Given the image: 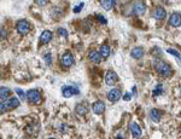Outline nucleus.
Returning <instances> with one entry per match:
<instances>
[{"label": "nucleus", "instance_id": "ddd939ff", "mask_svg": "<svg viewBox=\"0 0 181 139\" xmlns=\"http://www.w3.org/2000/svg\"><path fill=\"white\" fill-rule=\"evenodd\" d=\"M92 109H93L94 114L101 115V114L104 112V110H105V104H104L101 101H98V102H95L94 104L92 105Z\"/></svg>", "mask_w": 181, "mask_h": 139}, {"label": "nucleus", "instance_id": "c756f323", "mask_svg": "<svg viewBox=\"0 0 181 139\" xmlns=\"http://www.w3.org/2000/svg\"><path fill=\"white\" fill-rule=\"evenodd\" d=\"M97 17H98V18H99V20H100V21H103V23H104V24H105V23H106V20H105V18H104V17H103V16H99V15H98V16H97Z\"/></svg>", "mask_w": 181, "mask_h": 139}, {"label": "nucleus", "instance_id": "0eeeda50", "mask_svg": "<svg viewBox=\"0 0 181 139\" xmlns=\"http://www.w3.org/2000/svg\"><path fill=\"white\" fill-rule=\"evenodd\" d=\"M60 63H62V66H63L64 68H70V67L73 66V63H74V57H73V55H71L70 52L64 53V55L62 56Z\"/></svg>", "mask_w": 181, "mask_h": 139}, {"label": "nucleus", "instance_id": "9d476101", "mask_svg": "<svg viewBox=\"0 0 181 139\" xmlns=\"http://www.w3.org/2000/svg\"><path fill=\"white\" fill-rule=\"evenodd\" d=\"M120 98H121V92L119 88H112V90H110V92L108 93V99H109L111 103H116Z\"/></svg>", "mask_w": 181, "mask_h": 139}, {"label": "nucleus", "instance_id": "a211bd4d", "mask_svg": "<svg viewBox=\"0 0 181 139\" xmlns=\"http://www.w3.org/2000/svg\"><path fill=\"white\" fill-rule=\"evenodd\" d=\"M150 119L153 122H159V120H161V112L157 109H152L150 111Z\"/></svg>", "mask_w": 181, "mask_h": 139}, {"label": "nucleus", "instance_id": "f03ea898", "mask_svg": "<svg viewBox=\"0 0 181 139\" xmlns=\"http://www.w3.org/2000/svg\"><path fill=\"white\" fill-rule=\"evenodd\" d=\"M20 104H21V103H20V99L16 98V97H12V98L7 99L6 102H1V105H0V108H1V112H4V110L15 109V108L20 106Z\"/></svg>", "mask_w": 181, "mask_h": 139}, {"label": "nucleus", "instance_id": "dca6fc26", "mask_svg": "<svg viewBox=\"0 0 181 139\" xmlns=\"http://www.w3.org/2000/svg\"><path fill=\"white\" fill-rule=\"evenodd\" d=\"M51 39H52V33H51L50 30H45V32H42V34L40 35V41H41L42 44L50 42Z\"/></svg>", "mask_w": 181, "mask_h": 139}, {"label": "nucleus", "instance_id": "bb28decb", "mask_svg": "<svg viewBox=\"0 0 181 139\" xmlns=\"http://www.w3.org/2000/svg\"><path fill=\"white\" fill-rule=\"evenodd\" d=\"M16 92L18 93V96H20V97H21L22 99H24V97H26V94H24V92H23L22 90H20V88H17V90H16Z\"/></svg>", "mask_w": 181, "mask_h": 139}, {"label": "nucleus", "instance_id": "f8f14e48", "mask_svg": "<svg viewBox=\"0 0 181 139\" xmlns=\"http://www.w3.org/2000/svg\"><path fill=\"white\" fill-rule=\"evenodd\" d=\"M169 23H170V26L174 27V28L180 27L181 26V16L179 15V13L174 12V13L170 16V18H169Z\"/></svg>", "mask_w": 181, "mask_h": 139}, {"label": "nucleus", "instance_id": "a878e982", "mask_svg": "<svg viewBox=\"0 0 181 139\" xmlns=\"http://www.w3.org/2000/svg\"><path fill=\"white\" fill-rule=\"evenodd\" d=\"M58 34H59L60 36H64V37H66V36H68L66 30H65V29H63V28H59V29H58Z\"/></svg>", "mask_w": 181, "mask_h": 139}, {"label": "nucleus", "instance_id": "f257e3e1", "mask_svg": "<svg viewBox=\"0 0 181 139\" xmlns=\"http://www.w3.org/2000/svg\"><path fill=\"white\" fill-rule=\"evenodd\" d=\"M154 69H156V71H157L159 75H162V76H164V77L172 75V73H173L172 67H170L168 63L163 62V61H158V62H156V64H154Z\"/></svg>", "mask_w": 181, "mask_h": 139}, {"label": "nucleus", "instance_id": "393cba45", "mask_svg": "<svg viewBox=\"0 0 181 139\" xmlns=\"http://www.w3.org/2000/svg\"><path fill=\"white\" fill-rule=\"evenodd\" d=\"M83 6H85V4H83V2H80V4H79V5H77L75 9H74V12H75V13H79Z\"/></svg>", "mask_w": 181, "mask_h": 139}, {"label": "nucleus", "instance_id": "f3484780", "mask_svg": "<svg viewBox=\"0 0 181 139\" xmlns=\"http://www.w3.org/2000/svg\"><path fill=\"white\" fill-rule=\"evenodd\" d=\"M110 47L108 46V45H103V46H100V50H99V53H100V56L103 57V58H108L109 56H110Z\"/></svg>", "mask_w": 181, "mask_h": 139}, {"label": "nucleus", "instance_id": "aec40b11", "mask_svg": "<svg viewBox=\"0 0 181 139\" xmlns=\"http://www.w3.org/2000/svg\"><path fill=\"white\" fill-rule=\"evenodd\" d=\"M10 94V90L7 87H1L0 90V98H1V102H4Z\"/></svg>", "mask_w": 181, "mask_h": 139}, {"label": "nucleus", "instance_id": "6e6552de", "mask_svg": "<svg viewBox=\"0 0 181 139\" xmlns=\"http://www.w3.org/2000/svg\"><path fill=\"white\" fill-rule=\"evenodd\" d=\"M129 130H130V133H132L133 138L139 139L140 137H141L143 131H141V127H140L137 122H130V125H129Z\"/></svg>", "mask_w": 181, "mask_h": 139}, {"label": "nucleus", "instance_id": "39448f33", "mask_svg": "<svg viewBox=\"0 0 181 139\" xmlns=\"http://www.w3.org/2000/svg\"><path fill=\"white\" fill-rule=\"evenodd\" d=\"M29 30H30V24L28 21L22 20V21H20V22L17 23V32H18L20 34L26 35L29 33Z\"/></svg>", "mask_w": 181, "mask_h": 139}, {"label": "nucleus", "instance_id": "6ab92c4d", "mask_svg": "<svg viewBox=\"0 0 181 139\" xmlns=\"http://www.w3.org/2000/svg\"><path fill=\"white\" fill-rule=\"evenodd\" d=\"M100 5L105 10H111L115 5V0H100Z\"/></svg>", "mask_w": 181, "mask_h": 139}, {"label": "nucleus", "instance_id": "2eb2a0df", "mask_svg": "<svg viewBox=\"0 0 181 139\" xmlns=\"http://www.w3.org/2000/svg\"><path fill=\"white\" fill-rule=\"evenodd\" d=\"M88 57H90V59L92 62H94V63H100L101 62V56H100V53L99 52H97V51H90V53H88Z\"/></svg>", "mask_w": 181, "mask_h": 139}, {"label": "nucleus", "instance_id": "4be33fe9", "mask_svg": "<svg viewBox=\"0 0 181 139\" xmlns=\"http://www.w3.org/2000/svg\"><path fill=\"white\" fill-rule=\"evenodd\" d=\"M167 52L169 53V55H173V56H175L176 58H179V59H181V55L176 51V50H174V48H168L167 50Z\"/></svg>", "mask_w": 181, "mask_h": 139}, {"label": "nucleus", "instance_id": "5701e85b", "mask_svg": "<svg viewBox=\"0 0 181 139\" xmlns=\"http://www.w3.org/2000/svg\"><path fill=\"white\" fill-rule=\"evenodd\" d=\"M34 2L36 5H39V6H45V5H47L50 2V0H34Z\"/></svg>", "mask_w": 181, "mask_h": 139}, {"label": "nucleus", "instance_id": "1a4fd4ad", "mask_svg": "<svg viewBox=\"0 0 181 139\" xmlns=\"http://www.w3.org/2000/svg\"><path fill=\"white\" fill-rule=\"evenodd\" d=\"M165 16H167V12H165L164 7L157 6V7L154 9V11H153V17H154L157 21H163V20L165 18Z\"/></svg>", "mask_w": 181, "mask_h": 139}, {"label": "nucleus", "instance_id": "9b49d317", "mask_svg": "<svg viewBox=\"0 0 181 139\" xmlns=\"http://www.w3.org/2000/svg\"><path fill=\"white\" fill-rule=\"evenodd\" d=\"M145 10H146V6H145L144 2H141V1H135V2L133 4V12H134L135 15H143V13L145 12Z\"/></svg>", "mask_w": 181, "mask_h": 139}, {"label": "nucleus", "instance_id": "20e7f679", "mask_svg": "<svg viewBox=\"0 0 181 139\" xmlns=\"http://www.w3.org/2000/svg\"><path fill=\"white\" fill-rule=\"evenodd\" d=\"M62 93H63V97L70 98V97H73V96H75V94H79L80 91H79V88L75 87V86H64V87L62 88Z\"/></svg>", "mask_w": 181, "mask_h": 139}, {"label": "nucleus", "instance_id": "b1692460", "mask_svg": "<svg viewBox=\"0 0 181 139\" xmlns=\"http://www.w3.org/2000/svg\"><path fill=\"white\" fill-rule=\"evenodd\" d=\"M44 61L46 62L47 66H50V64H51V55H50V53H46V55L44 56Z\"/></svg>", "mask_w": 181, "mask_h": 139}, {"label": "nucleus", "instance_id": "4468645a", "mask_svg": "<svg viewBox=\"0 0 181 139\" xmlns=\"http://www.w3.org/2000/svg\"><path fill=\"white\" fill-rule=\"evenodd\" d=\"M130 56H132L133 58H135V59H140V58L144 56V50H143L141 47H135V48L132 50Z\"/></svg>", "mask_w": 181, "mask_h": 139}, {"label": "nucleus", "instance_id": "c85d7f7f", "mask_svg": "<svg viewBox=\"0 0 181 139\" xmlns=\"http://www.w3.org/2000/svg\"><path fill=\"white\" fill-rule=\"evenodd\" d=\"M5 37H6V30H5L4 28H1V39L4 40Z\"/></svg>", "mask_w": 181, "mask_h": 139}, {"label": "nucleus", "instance_id": "412c9836", "mask_svg": "<svg viewBox=\"0 0 181 139\" xmlns=\"http://www.w3.org/2000/svg\"><path fill=\"white\" fill-rule=\"evenodd\" d=\"M75 110H76V112H77L79 115H81V116L87 114V108H86L85 105H82V104H77V105H76Z\"/></svg>", "mask_w": 181, "mask_h": 139}, {"label": "nucleus", "instance_id": "7ed1b4c3", "mask_svg": "<svg viewBox=\"0 0 181 139\" xmlns=\"http://www.w3.org/2000/svg\"><path fill=\"white\" fill-rule=\"evenodd\" d=\"M27 99L31 104H40L42 97H41V93L37 90H30L27 93Z\"/></svg>", "mask_w": 181, "mask_h": 139}, {"label": "nucleus", "instance_id": "cd10ccee", "mask_svg": "<svg viewBox=\"0 0 181 139\" xmlns=\"http://www.w3.org/2000/svg\"><path fill=\"white\" fill-rule=\"evenodd\" d=\"M130 98H132V94H130V93H127V94H124V97H123L124 101H130Z\"/></svg>", "mask_w": 181, "mask_h": 139}, {"label": "nucleus", "instance_id": "423d86ee", "mask_svg": "<svg viewBox=\"0 0 181 139\" xmlns=\"http://www.w3.org/2000/svg\"><path fill=\"white\" fill-rule=\"evenodd\" d=\"M117 81H119L117 74H116L114 70H109V71L106 73V75H105V84L109 85V86H112V85H115Z\"/></svg>", "mask_w": 181, "mask_h": 139}]
</instances>
